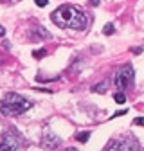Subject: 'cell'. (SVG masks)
<instances>
[{
    "mask_svg": "<svg viewBox=\"0 0 144 151\" xmlns=\"http://www.w3.org/2000/svg\"><path fill=\"white\" fill-rule=\"evenodd\" d=\"M50 20L61 29H74V31H83L88 25L86 14L72 4H63L58 9L50 13Z\"/></svg>",
    "mask_w": 144,
    "mask_h": 151,
    "instance_id": "cell-1",
    "label": "cell"
},
{
    "mask_svg": "<svg viewBox=\"0 0 144 151\" xmlns=\"http://www.w3.org/2000/svg\"><path fill=\"white\" fill-rule=\"evenodd\" d=\"M32 106V103L29 99H25L20 93H14V92H7L6 96L0 101V111L7 117H16V115H22L24 111H27Z\"/></svg>",
    "mask_w": 144,
    "mask_h": 151,
    "instance_id": "cell-2",
    "label": "cell"
},
{
    "mask_svg": "<svg viewBox=\"0 0 144 151\" xmlns=\"http://www.w3.org/2000/svg\"><path fill=\"white\" fill-rule=\"evenodd\" d=\"M133 76H135V72H133V67H132V65L121 67V68L115 72V76H114V85H115V88H117L119 92L132 88V86H133Z\"/></svg>",
    "mask_w": 144,
    "mask_h": 151,
    "instance_id": "cell-3",
    "label": "cell"
},
{
    "mask_svg": "<svg viewBox=\"0 0 144 151\" xmlns=\"http://www.w3.org/2000/svg\"><path fill=\"white\" fill-rule=\"evenodd\" d=\"M24 144V139L20 137L16 129H7L6 133L0 137V149L6 151V149H18Z\"/></svg>",
    "mask_w": 144,
    "mask_h": 151,
    "instance_id": "cell-4",
    "label": "cell"
},
{
    "mask_svg": "<svg viewBox=\"0 0 144 151\" xmlns=\"http://www.w3.org/2000/svg\"><path fill=\"white\" fill-rule=\"evenodd\" d=\"M106 149H140V144L135 137L124 135V137H119V139H112L106 144Z\"/></svg>",
    "mask_w": 144,
    "mask_h": 151,
    "instance_id": "cell-5",
    "label": "cell"
},
{
    "mask_svg": "<svg viewBox=\"0 0 144 151\" xmlns=\"http://www.w3.org/2000/svg\"><path fill=\"white\" fill-rule=\"evenodd\" d=\"M60 137L58 135H54V133H50V131H45V135L42 137V146L45 147V149H52V147H58L60 146Z\"/></svg>",
    "mask_w": 144,
    "mask_h": 151,
    "instance_id": "cell-6",
    "label": "cell"
},
{
    "mask_svg": "<svg viewBox=\"0 0 144 151\" xmlns=\"http://www.w3.org/2000/svg\"><path fill=\"white\" fill-rule=\"evenodd\" d=\"M108 85H110V81H108V79H106V81H103V83H99V85H94V86H92V92L103 93V92L108 88Z\"/></svg>",
    "mask_w": 144,
    "mask_h": 151,
    "instance_id": "cell-7",
    "label": "cell"
},
{
    "mask_svg": "<svg viewBox=\"0 0 144 151\" xmlns=\"http://www.w3.org/2000/svg\"><path fill=\"white\" fill-rule=\"evenodd\" d=\"M114 99H115V103H119V104H124L126 103V96L122 92H115L114 93Z\"/></svg>",
    "mask_w": 144,
    "mask_h": 151,
    "instance_id": "cell-8",
    "label": "cell"
},
{
    "mask_svg": "<svg viewBox=\"0 0 144 151\" xmlns=\"http://www.w3.org/2000/svg\"><path fill=\"white\" fill-rule=\"evenodd\" d=\"M76 139H78V142H81V144H83V142H86V140L90 139V131H81V133H78V137H76Z\"/></svg>",
    "mask_w": 144,
    "mask_h": 151,
    "instance_id": "cell-9",
    "label": "cell"
},
{
    "mask_svg": "<svg viewBox=\"0 0 144 151\" xmlns=\"http://www.w3.org/2000/svg\"><path fill=\"white\" fill-rule=\"evenodd\" d=\"M114 31H115L114 24H106V25H104V29H103V34H106V36H110V34H114Z\"/></svg>",
    "mask_w": 144,
    "mask_h": 151,
    "instance_id": "cell-10",
    "label": "cell"
},
{
    "mask_svg": "<svg viewBox=\"0 0 144 151\" xmlns=\"http://www.w3.org/2000/svg\"><path fill=\"white\" fill-rule=\"evenodd\" d=\"M45 54H47L45 50H34V52H32L34 58H42V56H45Z\"/></svg>",
    "mask_w": 144,
    "mask_h": 151,
    "instance_id": "cell-11",
    "label": "cell"
},
{
    "mask_svg": "<svg viewBox=\"0 0 144 151\" xmlns=\"http://www.w3.org/2000/svg\"><path fill=\"white\" fill-rule=\"evenodd\" d=\"M47 2H49V0H34V4H36V6H40V7H45Z\"/></svg>",
    "mask_w": 144,
    "mask_h": 151,
    "instance_id": "cell-12",
    "label": "cell"
},
{
    "mask_svg": "<svg viewBox=\"0 0 144 151\" xmlns=\"http://www.w3.org/2000/svg\"><path fill=\"white\" fill-rule=\"evenodd\" d=\"M133 122H135L137 126H144V117H137V119H135Z\"/></svg>",
    "mask_w": 144,
    "mask_h": 151,
    "instance_id": "cell-13",
    "label": "cell"
},
{
    "mask_svg": "<svg viewBox=\"0 0 144 151\" xmlns=\"http://www.w3.org/2000/svg\"><path fill=\"white\" fill-rule=\"evenodd\" d=\"M124 113H126V110H121V111L114 113V115H112V119H115V117H121V115H124Z\"/></svg>",
    "mask_w": 144,
    "mask_h": 151,
    "instance_id": "cell-14",
    "label": "cell"
},
{
    "mask_svg": "<svg viewBox=\"0 0 144 151\" xmlns=\"http://www.w3.org/2000/svg\"><path fill=\"white\" fill-rule=\"evenodd\" d=\"M88 4L96 7V6H99V4H101V0H88Z\"/></svg>",
    "mask_w": 144,
    "mask_h": 151,
    "instance_id": "cell-15",
    "label": "cell"
},
{
    "mask_svg": "<svg viewBox=\"0 0 144 151\" xmlns=\"http://www.w3.org/2000/svg\"><path fill=\"white\" fill-rule=\"evenodd\" d=\"M38 81H56V78H38Z\"/></svg>",
    "mask_w": 144,
    "mask_h": 151,
    "instance_id": "cell-16",
    "label": "cell"
},
{
    "mask_svg": "<svg viewBox=\"0 0 144 151\" xmlns=\"http://www.w3.org/2000/svg\"><path fill=\"white\" fill-rule=\"evenodd\" d=\"M140 52H142V49H140V47H135V49H133V54H140Z\"/></svg>",
    "mask_w": 144,
    "mask_h": 151,
    "instance_id": "cell-17",
    "label": "cell"
},
{
    "mask_svg": "<svg viewBox=\"0 0 144 151\" xmlns=\"http://www.w3.org/2000/svg\"><path fill=\"white\" fill-rule=\"evenodd\" d=\"M4 34H6V29H4V27H2V25H0V38H2V36H4Z\"/></svg>",
    "mask_w": 144,
    "mask_h": 151,
    "instance_id": "cell-18",
    "label": "cell"
}]
</instances>
